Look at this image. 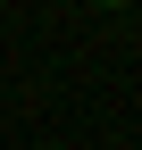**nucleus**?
<instances>
[{
  "label": "nucleus",
  "instance_id": "1",
  "mask_svg": "<svg viewBox=\"0 0 142 150\" xmlns=\"http://www.w3.org/2000/svg\"><path fill=\"white\" fill-rule=\"evenodd\" d=\"M92 8H134V0H92Z\"/></svg>",
  "mask_w": 142,
  "mask_h": 150
}]
</instances>
